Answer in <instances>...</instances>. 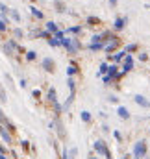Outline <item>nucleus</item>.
Here are the masks:
<instances>
[{
    "mask_svg": "<svg viewBox=\"0 0 150 159\" xmlns=\"http://www.w3.org/2000/svg\"><path fill=\"white\" fill-rule=\"evenodd\" d=\"M32 94H34V98H39V96H41V91H39V89H34Z\"/></svg>",
    "mask_w": 150,
    "mask_h": 159,
    "instance_id": "e433bc0d",
    "label": "nucleus"
},
{
    "mask_svg": "<svg viewBox=\"0 0 150 159\" xmlns=\"http://www.w3.org/2000/svg\"><path fill=\"white\" fill-rule=\"evenodd\" d=\"M9 15H11V19H13L15 22H21V13H19L17 9H11V11H9Z\"/></svg>",
    "mask_w": 150,
    "mask_h": 159,
    "instance_id": "cd10ccee",
    "label": "nucleus"
},
{
    "mask_svg": "<svg viewBox=\"0 0 150 159\" xmlns=\"http://www.w3.org/2000/svg\"><path fill=\"white\" fill-rule=\"evenodd\" d=\"M80 119L89 124V122H91V113H89V111H82V113H80Z\"/></svg>",
    "mask_w": 150,
    "mask_h": 159,
    "instance_id": "bb28decb",
    "label": "nucleus"
},
{
    "mask_svg": "<svg viewBox=\"0 0 150 159\" xmlns=\"http://www.w3.org/2000/svg\"><path fill=\"white\" fill-rule=\"evenodd\" d=\"M108 100H110V102H111V104H117V102H119V98H117V96H110V98H108Z\"/></svg>",
    "mask_w": 150,
    "mask_h": 159,
    "instance_id": "4c0bfd02",
    "label": "nucleus"
},
{
    "mask_svg": "<svg viewBox=\"0 0 150 159\" xmlns=\"http://www.w3.org/2000/svg\"><path fill=\"white\" fill-rule=\"evenodd\" d=\"M119 44H120V39H119V37L115 35V37H113L111 41H110V43H106V46H104V50H106V52H113V50H115V48H117Z\"/></svg>",
    "mask_w": 150,
    "mask_h": 159,
    "instance_id": "1a4fd4ad",
    "label": "nucleus"
},
{
    "mask_svg": "<svg viewBox=\"0 0 150 159\" xmlns=\"http://www.w3.org/2000/svg\"><path fill=\"white\" fill-rule=\"evenodd\" d=\"M46 43H48V44H50L52 48H58V46H61V41H58V39H56V37H54V35H52L50 39L46 41Z\"/></svg>",
    "mask_w": 150,
    "mask_h": 159,
    "instance_id": "393cba45",
    "label": "nucleus"
},
{
    "mask_svg": "<svg viewBox=\"0 0 150 159\" xmlns=\"http://www.w3.org/2000/svg\"><path fill=\"white\" fill-rule=\"evenodd\" d=\"M117 2H119V0H110V6H111V7H115V6H117Z\"/></svg>",
    "mask_w": 150,
    "mask_h": 159,
    "instance_id": "a19ab883",
    "label": "nucleus"
},
{
    "mask_svg": "<svg viewBox=\"0 0 150 159\" xmlns=\"http://www.w3.org/2000/svg\"><path fill=\"white\" fill-rule=\"evenodd\" d=\"M21 146H22L24 150H28V148H30V143H28V141H22V143H21Z\"/></svg>",
    "mask_w": 150,
    "mask_h": 159,
    "instance_id": "c9c22d12",
    "label": "nucleus"
},
{
    "mask_svg": "<svg viewBox=\"0 0 150 159\" xmlns=\"http://www.w3.org/2000/svg\"><path fill=\"white\" fill-rule=\"evenodd\" d=\"M102 81H104V83H106V85H110V81H111V78H110V76H108V74H106V76H102Z\"/></svg>",
    "mask_w": 150,
    "mask_h": 159,
    "instance_id": "f704fd0d",
    "label": "nucleus"
},
{
    "mask_svg": "<svg viewBox=\"0 0 150 159\" xmlns=\"http://www.w3.org/2000/svg\"><path fill=\"white\" fill-rule=\"evenodd\" d=\"M0 137L4 139V143H6V144H9V143H11V135H9V131L6 129V126H0Z\"/></svg>",
    "mask_w": 150,
    "mask_h": 159,
    "instance_id": "ddd939ff",
    "label": "nucleus"
},
{
    "mask_svg": "<svg viewBox=\"0 0 150 159\" xmlns=\"http://www.w3.org/2000/svg\"><path fill=\"white\" fill-rule=\"evenodd\" d=\"M91 159H96V157H91Z\"/></svg>",
    "mask_w": 150,
    "mask_h": 159,
    "instance_id": "a18cd8bd",
    "label": "nucleus"
},
{
    "mask_svg": "<svg viewBox=\"0 0 150 159\" xmlns=\"http://www.w3.org/2000/svg\"><path fill=\"white\" fill-rule=\"evenodd\" d=\"M124 159H130V156H128V154H126V156H124Z\"/></svg>",
    "mask_w": 150,
    "mask_h": 159,
    "instance_id": "37998d69",
    "label": "nucleus"
},
{
    "mask_svg": "<svg viewBox=\"0 0 150 159\" xmlns=\"http://www.w3.org/2000/svg\"><path fill=\"white\" fill-rule=\"evenodd\" d=\"M108 69H110V65H108V63H100V69H98L96 76H98V78H100V76H106V74H108Z\"/></svg>",
    "mask_w": 150,
    "mask_h": 159,
    "instance_id": "aec40b11",
    "label": "nucleus"
},
{
    "mask_svg": "<svg viewBox=\"0 0 150 159\" xmlns=\"http://www.w3.org/2000/svg\"><path fill=\"white\" fill-rule=\"evenodd\" d=\"M19 85H21V87H26V80H24V78H21V81H19Z\"/></svg>",
    "mask_w": 150,
    "mask_h": 159,
    "instance_id": "ea45409f",
    "label": "nucleus"
},
{
    "mask_svg": "<svg viewBox=\"0 0 150 159\" xmlns=\"http://www.w3.org/2000/svg\"><path fill=\"white\" fill-rule=\"evenodd\" d=\"M124 50H126V54H132V52H135V50H137V44H135V43H132V44H128Z\"/></svg>",
    "mask_w": 150,
    "mask_h": 159,
    "instance_id": "c756f323",
    "label": "nucleus"
},
{
    "mask_svg": "<svg viewBox=\"0 0 150 159\" xmlns=\"http://www.w3.org/2000/svg\"><path fill=\"white\" fill-rule=\"evenodd\" d=\"M7 100V94H6V91H4V87L0 85V104H4Z\"/></svg>",
    "mask_w": 150,
    "mask_h": 159,
    "instance_id": "7c9ffc66",
    "label": "nucleus"
},
{
    "mask_svg": "<svg viewBox=\"0 0 150 159\" xmlns=\"http://www.w3.org/2000/svg\"><path fill=\"white\" fill-rule=\"evenodd\" d=\"M13 35H15L17 39H21V37H22V30H21V28H15V32H13Z\"/></svg>",
    "mask_w": 150,
    "mask_h": 159,
    "instance_id": "2f4dec72",
    "label": "nucleus"
},
{
    "mask_svg": "<svg viewBox=\"0 0 150 159\" xmlns=\"http://www.w3.org/2000/svg\"><path fill=\"white\" fill-rule=\"evenodd\" d=\"M4 157V152H2V150H0V159Z\"/></svg>",
    "mask_w": 150,
    "mask_h": 159,
    "instance_id": "79ce46f5",
    "label": "nucleus"
},
{
    "mask_svg": "<svg viewBox=\"0 0 150 159\" xmlns=\"http://www.w3.org/2000/svg\"><path fill=\"white\" fill-rule=\"evenodd\" d=\"M93 148H95V152H96L98 156H104L106 159H113L111 152H110V148H108V144H106V141H102V139H98V141H95V144H93Z\"/></svg>",
    "mask_w": 150,
    "mask_h": 159,
    "instance_id": "f03ea898",
    "label": "nucleus"
},
{
    "mask_svg": "<svg viewBox=\"0 0 150 159\" xmlns=\"http://www.w3.org/2000/svg\"><path fill=\"white\" fill-rule=\"evenodd\" d=\"M126 22H128V17H117V19L113 20V30H115V32H120V30L126 26Z\"/></svg>",
    "mask_w": 150,
    "mask_h": 159,
    "instance_id": "39448f33",
    "label": "nucleus"
},
{
    "mask_svg": "<svg viewBox=\"0 0 150 159\" xmlns=\"http://www.w3.org/2000/svg\"><path fill=\"white\" fill-rule=\"evenodd\" d=\"M2 159H7V157H6V156H4V157H2Z\"/></svg>",
    "mask_w": 150,
    "mask_h": 159,
    "instance_id": "c03bdc74",
    "label": "nucleus"
},
{
    "mask_svg": "<svg viewBox=\"0 0 150 159\" xmlns=\"http://www.w3.org/2000/svg\"><path fill=\"white\" fill-rule=\"evenodd\" d=\"M46 98L52 102V106H56V104H58V94H56V89H54V87H50V89H48Z\"/></svg>",
    "mask_w": 150,
    "mask_h": 159,
    "instance_id": "9b49d317",
    "label": "nucleus"
},
{
    "mask_svg": "<svg viewBox=\"0 0 150 159\" xmlns=\"http://www.w3.org/2000/svg\"><path fill=\"white\" fill-rule=\"evenodd\" d=\"M132 69H134V57L128 54V56H126V59H124V63H122V72L126 74V72H130Z\"/></svg>",
    "mask_w": 150,
    "mask_h": 159,
    "instance_id": "6e6552de",
    "label": "nucleus"
},
{
    "mask_svg": "<svg viewBox=\"0 0 150 159\" xmlns=\"http://www.w3.org/2000/svg\"><path fill=\"white\" fill-rule=\"evenodd\" d=\"M9 11H11V9H9V7H7L6 4H2V2H0V13H2V20H4V22L7 20V19H6V15H7Z\"/></svg>",
    "mask_w": 150,
    "mask_h": 159,
    "instance_id": "412c9836",
    "label": "nucleus"
},
{
    "mask_svg": "<svg viewBox=\"0 0 150 159\" xmlns=\"http://www.w3.org/2000/svg\"><path fill=\"white\" fill-rule=\"evenodd\" d=\"M119 74H120V72H119V67H117V63H113V65H110V69H108V76H110V78H115L117 80V76H119Z\"/></svg>",
    "mask_w": 150,
    "mask_h": 159,
    "instance_id": "2eb2a0df",
    "label": "nucleus"
},
{
    "mask_svg": "<svg viewBox=\"0 0 150 159\" xmlns=\"http://www.w3.org/2000/svg\"><path fill=\"white\" fill-rule=\"evenodd\" d=\"M4 52H6L7 56H15V54H21L22 48L17 44V41L15 39H9L7 43H4Z\"/></svg>",
    "mask_w": 150,
    "mask_h": 159,
    "instance_id": "20e7f679",
    "label": "nucleus"
},
{
    "mask_svg": "<svg viewBox=\"0 0 150 159\" xmlns=\"http://www.w3.org/2000/svg\"><path fill=\"white\" fill-rule=\"evenodd\" d=\"M30 11H32V15H34V17H37V19H43V17H45V15H43V11H39L35 6H32V7H30Z\"/></svg>",
    "mask_w": 150,
    "mask_h": 159,
    "instance_id": "a878e982",
    "label": "nucleus"
},
{
    "mask_svg": "<svg viewBox=\"0 0 150 159\" xmlns=\"http://www.w3.org/2000/svg\"><path fill=\"white\" fill-rule=\"evenodd\" d=\"M74 96H76V93H71V94L67 96V100L63 102V111H69V109H71V106H73V102H74Z\"/></svg>",
    "mask_w": 150,
    "mask_h": 159,
    "instance_id": "4468645a",
    "label": "nucleus"
},
{
    "mask_svg": "<svg viewBox=\"0 0 150 159\" xmlns=\"http://www.w3.org/2000/svg\"><path fill=\"white\" fill-rule=\"evenodd\" d=\"M67 87H69V91H71V93H76V81H74V78H67Z\"/></svg>",
    "mask_w": 150,
    "mask_h": 159,
    "instance_id": "b1692460",
    "label": "nucleus"
},
{
    "mask_svg": "<svg viewBox=\"0 0 150 159\" xmlns=\"http://www.w3.org/2000/svg\"><path fill=\"white\" fill-rule=\"evenodd\" d=\"M134 102H135L137 106L145 107V109H148V107H150V100H147L143 94H135V96H134Z\"/></svg>",
    "mask_w": 150,
    "mask_h": 159,
    "instance_id": "0eeeda50",
    "label": "nucleus"
},
{
    "mask_svg": "<svg viewBox=\"0 0 150 159\" xmlns=\"http://www.w3.org/2000/svg\"><path fill=\"white\" fill-rule=\"evenodd\" d=\"M85 22H87L89 26H96V24H100V19H98V17H93V15H91V17H87V19H85Z\"/></svg>",
    "mask_w": 150,
    "mask_h": 159,
    "instance_id": "5701e85b",
    "label": "nucleus"
},
{
    "mask_svg": "<svg viewBox=\"0 0 150 159\" xmlns=\"http://www.w3.org/2000/svg\"><path fill=\"white\" fill-rule=\"evenodd\" d=\"M104 46H106L104 43H89L87 48H89L91 52H98V50H104Z\"/></svg>",
    "mask_w": 150,
    "mask_h": 159,
    "instance_id": "f3484780",
    "label": "nucleus"
},
{
    "mask_svg": "<svg viewBox=\"0 0 150 159\" xmlns=\"http://www.w3.org/2000/svg\"><path fill=\"white\" fill-rule=\"evenodd\" d=\"M139 59H141V61H147V59H148V56H147V54H139Z\"/></svg>",
    "mask_w": 150,
    "mask_h": 159,
    "instance_id": "58836bf2",
    "label": "nucleus"
},
{
    "mask_svg": "<svg viewBox=\"0 0 150 159\" xmlns=\"http://www.w3.org/2000/svg\"><path fill=\"white\" fill-rule=\"evenodd\" d=\"M0 32H7V24L2 20V17H0Z\"/></svg>",
    "mask_w": 150,
    "mask_h": 159,
    "instance_id": "473e14b6",
    "label": "nucleus"
},
{
    "mask_svg": "<svg viewBox=\"0 0 150 159\" xmlns=\"http://www.w3.org/2000/svg\"><path fill=\"white\" fill-rule=\"evenodd\" d=\"M41 67H43L46 72H54V67H56V63H54V59H52V57H43V61H41Z\"/></svg>",
    "mask_w": 150,
    "mask_h": 159,
    "instance_id": "423d86ee",
    "label": "nucleus"
},
{
    "mask_svg": "<svg viewBox=\"0 0 150 159\" xmlns=\"http://www.w3.org/2000/svg\"><path fill=\"white\" fill-rule=\"evenodd\" d=\"M147 156V141H137L134 144V159H143Z\"/></svg>",
    "mask_w": 150,
    "mask_h": 159,
    "instance_id": "7ed1b4c3",
    "label": "nucleus"
},
{
    "mask_svg": "<svg viewBox=\"0 0 150 159\" xmlns=\"http://www.w3.org/2000/svg\"><path fill=\"white\" fill-rule=\"evenodd\" d=\"M113 137H115L117 141H122V135H120V131H117V129L113 131Z\"/></svg>",
    "mask_w": 150,
    "mask_h": 159,
    "instance_id": "72a5a7b5",
    "label": "nucleus"
},
{
    "mask_svg": "<svg viewBox=\"0 0 150 159\" xmlns=\"http://www.w3.org/2000/svg\"><path fill=\"white\" fill-rule=\"evenodd\" d=\"M117 115H119L122 120H128V119H130V111H128L124 106H119V107H117Z\"/></svg>",
    "mask_w": 150,
    "mask_h": 159,
    "instance_id": "9d476101",
    "label": "nucleus"
},
{
    "mask_svg": "<svg viewBox=\"0 0 150 159\" xmlns=\"http://www.w3.org/2000/svg\"><path fill=\"white\" fill-rule=\"evenodd\" d=\"M126 56H128V54H126V50H120V52H117V54L113 56V61H115V63L124 61V59H126Z\"/></svg>",
    "mask_w": 150,
    "mask_h": 159,
    "instance_id": "6ab92c4d",
    "label": "nucleus"
},
{
    "mask_svg": "<svg viewBox=\"0 0 150 159\" xmlns=\"http://www.w3.org/2000/svg\"><path fill=\"white\" fill-rule=\"evenodd\" d=\"M61 46L67 50V54H78V50L82 48V43L78 37H65L61 39Z\"/></svg>",
    "mask_w": 150,
    "mask_h": 159,
    "instance_id": "f257e3e1",
    "label": "nucleus"
},
{
    "mask_svg": "<svg viewBox=\"0 0 150 159\" xmlns=\"http://www.w3.org/2000/svg\"><path fill=\"white\" fill-rule=\"evenodd\" d=\"M82 32V26L78 24V26H71V28H67L65 30V35H71V34H80Z\"/></svg>",
    "mask_w": 150,
    "mask_h": 159,
    "instance_id": "4be33fe9",
    "label": "nucleus"
},
{
    "mask_svg": "<svg viewBox=\"0 0 150 159\" xmlns=\"http://www.w3.org/2000/svg\"><path fill=\"white\" fill-rule=\"evenodd\" d=\"M24 56H26V59H28V61H35V57H37V52H34V50H28Z\"/></svg>",
    "mask_w": 150,
    "mask_h": 159,
    "instance_id": "c85d7f7f",
    "label": "nucleus"
},
{
    "mask_svg": "<svg viewBox=\"0 0 150 159\" xmlns=\"http://www.w3.org/2000/svg\"><path fill=\"white\" fill-rule=\"evenodd\" d=\"M76 156H78V148H71L63 152V159H76Z\"/></svg>",
    "mask_w": 150,
    "mask_h": 159,
    "instance_id": "dca6fc26",
    "label": "nucleus"
},
{
    "mask_svg": "<svg viewBox=\"0 0 150 159\" xmlns=\"http://www.w3.org/2000/svg\"><path fill=\"white\" fill-rule=\"evenodd\" d=\"M78 72H80V69H78V65L73 61V63L67 67V78H73V76H74V74H78Z\"/></svg>",
    "mask_w": 150,
    "mask_h": 159,
    "instance_id": "f8f14e48",
    "label": "nucleus"
},
{
    "mask_svg": "<svg viewBox=\"0 0 150 159\" xmlns=\"http://www.w3.org/2000/svg\"><path fill=\"white\" fill-rule=\"evenodd\" d=\"M45 26H46V32H48L50 35H54V34L58 32V26H56V22H52V20H48Z\"/></svg>",
    "mask_w": 150,
    "mask_h": 159,
    "instance_id": "a211bd4d",
    "label": "nucleus"
}]
</instances>
